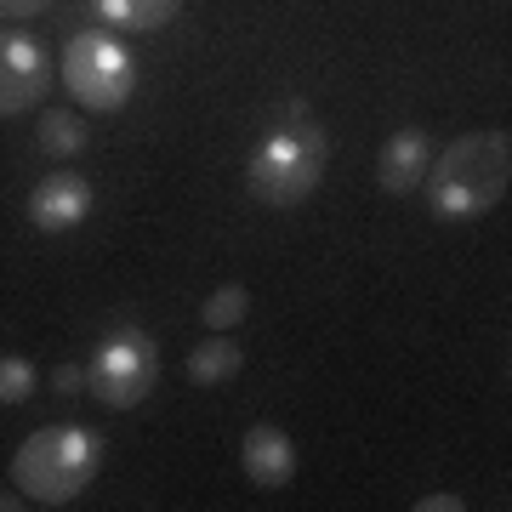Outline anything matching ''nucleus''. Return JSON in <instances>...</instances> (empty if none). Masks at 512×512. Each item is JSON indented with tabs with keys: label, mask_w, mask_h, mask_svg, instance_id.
<instances>
[{
	"label": "nucleus",
	"mask_w": 512,
	"mask_h": 512,
	"mask_svg": "<svg viewBox=\"0 0 512 512\" xmlns=\"http://www.w3.org/2000/svg\"><path fill=\"white\" fill-rule=\"evenodd\" d=\"M512 183V143L507 131H473V137H456L439 160L427 165V205L450 222H473L484 211L507 200Z\"/></svg>",
	"instance_id": "obj_1"
},
{
	"label": "nucleus",
	"mask_w": 512,
	"mask_h": 512,
	"mask_svg": "<svg viewBox=\"0 0 512 512\" xmlns=\"http://www.w3.org/2000/svg\"><path fill=\"white\" fill-rule=\"evenodd\" d=\"M330 160L325 131L308 120V103H291L285 109V126H274L262 137V148L245 165V188H251L256 205H274V211H291L319 188Z\"/></svg>",
	"instance_id": "obj_2"
},
{
	"label": "nucleus",
	"mask_w": 512,
	"mask_h": 512,
	"mask_svg": "<svg viewBox=\"0 0 512 512\" xmlns=\"http://www.w3.org/2000/svg\"><path fill=\"white\" fill-rule=\"evenodd\" d=\"M103 467V439L86 433V427H40L29 439L18 444V456H12V484L18 495L40 501V507H69L80 501V490L97 478Z\"/></svg>",
	"instance_id": "obj_3"
},
{
	"label": "nucleus",
	"mask_w": 512,
	"mask_h": 512,
	"mask_svg": "<svg viewBox=\"0 0 512 512\" xmlns=\"http://www.w3.org/2000/svg\"><path fill=\"white\" fill-rule=\"evenodd\" d=\"M160 382V348H154V336L148 330H114L103 336V348L92 353V365H86V387H92L97 404H109V410H131V404H143Z\"/></svg>",
	"instance_id": "obj_4"
},
{
	"label": "nucleus",
	"mask_w": 512,
	"mask_h": 512,
	"mask_svg": "<svg viewBox=\"0 0 512 512\" xmlns=\"http://www.w3.org/2000/svg\"><path fill=\"white\" fill-rule=\"evenodd\" d=\"M63 86L74 92V103L92 114H114L120 103L131 97V57L120 40L109 35H92L80 29L63 52Z\"/></svg>",
	"instance_id": "obj_5"
},
{
	"label": "nucleus",
	"mask_w": 512,
	"mask_h": 512,
	"mask_svg": "<svg viewBox=\"0 0 512 512\" xmlns=\"http://www.w3.org/2000/svg\"><path fill=\"white\" fill-rule=\"evenodd\" d=\"M46 92V52L29 35H0V114H23Z\"/></svg>",
	"instance_id": "obj_6"
},
{
	"label": "nucleus",
	"mask_w": 512,
	"mask_h": 512,
	"mask_svg": "<svg viewBox=\"0 0 512 512\" xmlns=\"http://www.w3.org/2000/svg\"><path fill=\"white\" fill-rule=\"evenodd\" d=\"M86 211H92V183L74 177V171H57V177L35 183V194H29V222L46 228V234H69V228H80Z\"/></svg>",
	"instance_id": "obj_7"
},
{
	"label": "nucleus",
	"mask_w": 512,
	"mask_h": 512,
	"mask_svg": "<svg viewBox=\"0 0 512 512\" xmlns=\"http://www.w3.org/2000/svg\"><path fill=\"white\" fill-rule=\"evenodd\" d=\"M239 461H245V478L256 490H285L296 478V444L279 433L274 421H256L251 433L239 439Z\"/></svg>",
	"instance_id": "obj_8"
},
{
	"label": "nucleus",
	"mask_w": 512,
	"mask_h": 512,
	"mask_svg": "<svg viewBox=\"0 0 512 512\" xmlns=\"http://www.w3.org/2000/svg\"><path fill=\"white\" fill-rule=\"evenodd\" d=\"M427 165H433V148H427V131H399L393 143L382 148V160H376V183L387 194H416L421 177H427Z\"/></svg>",
	"instance_id": "obj_9"
},
{
	"label": "nucleus",
	"mask_w": 512,
	"mask_h": 512,
	"mask_svg": "<svg viewBox=\"0 0 512 512\" xmlns=\"http://www.w3.org/2000/svg\"><path fill=\"white\" fill-rule=\"evenodd\" d=\"M239 365H245V353L228 342V330H217L211 342H200V348L188 353V382L200 387H217V382H234Z\"/></svg>",
	"instance_id": "obj_10"
},
{
	"label": "nucleus",
	"mask_w": 512,
	"mask_h": 512,
	"mask_svg": "<svg viewBox=\"0 0 512 512\" xmlns=\"http://www.w3.org/2000/svg\"><path fill=\"white\" fill-rule=\"evenodd\" d=\"M183 0H97V12L114 23V29H131V35H154L177 18Z\"/></svg>",
	"instance_id": "obj_11"
},
{
	"label": "nucleus",
	"mask_w": 512,
	"mask_h": 512,
	"mask_svg": "<svg viewBox=\"0 0 512 512\" xmlns=\"http://www.w3.org/2000/svg\"><path fill=\"white\" fill-rule=\"evenodd\" d=\"M80 143H86L80 114L46 109V120H40V148H46V154H57V160H74V154H80Z\"/></svg>",
	"instance_id": "obj_12"
},
{
	"label": "nucleus",
	"mask_w": 512,
	"mask_h": 512,
	"mask_svg": "<svg viewBox=\"0 0 512 512\" xmlns=\"http://www.w3.org/2000/svg\"><path fill=\"white\" fill-rule=\"evenodd\" d=\"M245 313H251V291H245V285H222V291L205 296L200 319H205L211 330H234L239 319H245Z\"/></svg>",
	"instance_id": "obj_13"
},
{
	"label": "nucleus",
	"mask_w": 512,
	"mask_h": 512,
	"mask_svg": "<svg viewBox=\"0 0 512 512\" xmlns=\"http://www.w3.org/2000/svg\"><path fill=\"white\" fill-rule=\"evenodd\" d=\"M35 387H40V376L23 353H0V404H29Z\"/></svg>",
	"instance_id": "obj_14"
},
{
	"label": "nucleus",
	"mask_w": 512,
	"mask_h": 512,
	"mask_svg": "<svg viewBox=\"0 0 512 512\" xmlns=\"http://www.w3.org/2000/svg\"><path fill=\"white\" fill-rule=\"evenodd\" d=\"M52 387H57V393H74V387H86V370H80V365H63V370L52 376Z\"/></svg>",
	"instance_id": "obj_15"
},
{
	"label": "nucleus",
	"mask_w": 512,
	"mask_h": 512,
	"mask_svg": "<svg viewBox=\"0 0 512 512\" xmlns=\"http://www.w3.org/2000/svg\"><path fill=\"white\" fill-rule=\"evenodd\" d=\"M46 0H0V18H35Z\"/></svg>",
	"instance_id": "obj_16"
},
{
	"label": "nucleus",
	"mask_w": 512,
	"mask_h": 512,
	"mask_svg": "<svg viewBox=\"0 0 512 512\" xmlns=\"http://www.w3.org/2000/svg\"><path fill=\"white\" fill-rule=\"evenodd\" d=\"M421 512H461V501H456V495H427Z\"/></svg>",
	"instance_id": "obj_17"
},
{
	"label": "nucleus",
	"mask_w": 512,
	"mask_h": 512,
	"mask_svg": "<svg viewBox=\"0 0 512 512\" xmlns=\"http://www.w3.org/2000/svg\"><path fill=\"white\" fill-rule=\"evenodd\" d=\"M18 507H23L18 495H0V512H18Z\"/></svg>",
	"instance_id": "obj_18"
}]
</instances>
